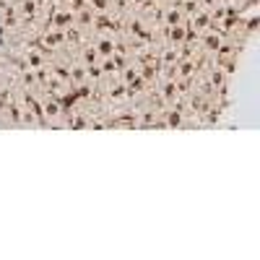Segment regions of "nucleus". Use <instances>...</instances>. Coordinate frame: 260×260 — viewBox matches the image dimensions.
<instances>
[{
	"label": "nucleus",
	"mask_w": 260,
	"mask_h": 260,
	"mask_svg": "<svg viewBox=\"0 0 260 260\" xmlns=\"http://www.w3.org/2000/svg\"><path fill=\"white\" fill-rule=\"evenodd\" d=\"M65 29H50V31H45L42 34V47H47V50H57V47H62L65 45Z\"/></svg>",
	"instance_id": "f257e3e1"
},
{
	"label": "nucleus",
	"mask_w": 260,
	"mask_h": 260,
	"mask_svg": "<svg viewBox=\"0 0 260 260\" xmlns=\"http://www.w3.org/2000/svg\"><path fill=\"white\" fill-rule=\"evenodd\" d=\"M73 13L71 11H57V13H52V26L55 29H68V26H73Z\"/></svg>",
	"instance_id": "f03ea898"
},
{
	"label": "nucleus",
	"mask_w": 260,
	"mask_h": 260,
	"mask_svg": "<svg viewBox=\"0 0 260 260\" xmlns=\"http://www.w3.org/2000/svg\"><path fill=\"white\" fill-rule=\"evenodd\" d=\"M60 102L57 99H45V102H42V115H45L47 120H57L60 117Z\"/></svg>",
	"instance_id": "7ed1b4c3"
},
{
	"label": "nucleus",
	"mask_w": 260,
	"mask_h": 260,
	"mask_svg": "<svg viewBox=\"0 0 260 260\" xmlns=\"http://www.w3.org/2000/svg\"><path fill=\"white\" fill-rule=\"evenodd\" d=\"M208 24H211V16H208V11L198 8V11H195V16H192V26L203 34V31H208Z\"/></svg>",
	"instance_id": "20e7f679"
},
{
	"label": "nucleus",
	"mask_w": 260,
	"mask_h": 260,
	"mask_svg": "<svg viewBox=\"0 0 260 260\" xmlns=\"http://www.w3.org/2000/svg\"><path fill=\"white\" fill-rule=\"evenodd\" d=\"M26 65L31 71H42V68H45V55H42L39 50H29L26 52Z\"/></svg>",
	"instance_id": "39448f33"
},
{
	"label": "nucleus",
	"mask_w": 260,
	"mask_h": 260,
	"mask_svg": "<svg viewBox=\"0 0 260 260\" xmlns=\"http://www.w3.org/2000/svg\"><path fill=\"white\" fill-rule=\"evenodd\" d=\"M164 24H167V26L182 24V8H180V6H175V8H167V11H164Z\"/></svg>",
	"instance_id": "423d86ee"
},
{
	"label": "nucleus",
	"mask_w": 260,
	"mask_h": 260,
	"mask_svg": "<svg viewBox=\"0 0 260 260\" xmlns=\"http://www.w3.org/2000/svg\"><path fill=\"white\" fill-rule=\"evenodd\" d=\"M94 50H96V55H102V57H110V55L115 52V42H112V39H99Z\"/></svg>",
	"instance_id": "0eeeda50"
},
{
	"label": "nucleus",
	"mask_w": 260,
	"mask_h": 260,
	"mask_svg": "<svg viewBox=\"0 0 260 260\" xmlns=\"http://www.w3.org/2000/svg\"><path fill=\"white\" fill-rule=\"evenodd\" d=\"M164 99H167V102H177V99H180V89H177L175 81H167V83H164Z\"/></svg>",
	"instance_id": "6e6552de"
},
{
	"label": "nucleus",
	"mask_w": 260,
	"mask_h": 260,
	"mask_svg": "<svg viewBox=\"0 0 260 260\" xmlns=\"http://www.w3.org/2000/svg\"><path fill=\"white\" fill-rule=\"evenodd\" d=\"M37 8H39L37 0H24V3H21L16 11H18L21 16H26V18H29V16H34V13H37Z\"/></svg>",
	"instance_id": "1a4fd4ad"
},
{
	"label": "nucleus",
	"mask_w": 260,
	"mask_h": 260,
	"mask_svg": "<svg viewBox=\"0 0 260 260\" xmlns=\"http://www.w3.org/2000/svg\"><path fill=\"white\" fill-rule=\"evenodd\" d=\"M185 37H187V29H185L182 24L169 26V39H172V42H185Z\"/></svg>",
	"instance_id": "9d476101"
},
{
	"label": "nucleus",
	"mask_w": 260,
	"mask_h": 260,
	"mask_svg": "<svg viewBox=\"0 0 260 260\" xmlns=\"http://www.w3.org/2000/svg\"><path fill=\"white\" fill-rule=\"evenodd\" d=\"M161 62L167 65V68H169V65H177V62H180V52H175V50H164Z\"/></svg>",
	"instance_id": "9b49d317"
},
{
	"label": "nucleus",
	"mask_w": 260,
	"mask_h": 260,
	"mask_svg": "<svg viewBox=\"0 0 260 260\" xmlns=\"http://www.w3.org/2000/svg\"><path fill=\"white\" fill-rule=\"evenodd\" d=\"M138 78H141L138 65H130V68H125V76H122V81H125V83H133V81H138Z\"/></svg>",
	"instance_id": "f8f14e48"
},
{
	"label": "nucleus",
	"mask_w": 260,
	"mask_h": 260,
	"mask_svg": "<svg viewBox=\"0 0 260 260\" xmlns=\"http://www.w3.org/2000/svg\"><path fill=\"white\" fill-rule=\"evenodd\" d=\"M86 78V68H83V65H76V68H71V81L73 83H81Z\"/></svg>",
	"instance_id": "ddd939ff"
},
{
	"label": "nucleus",
	"mask_w": 260,
	"mask_h": 260,
	"mask_svg": "<svg viewBox=\"0 0 260 260\" xmlns=\"http://www.w3.org/2000/svg\"><path fill=\"white\" fill-rule=\"evenodd\" d=\"M203 34H206V45H208V50H219V47H221V37L208 34V31H203Z\"/></svg>",
	"instance_id": "4468645a"
},
{
	"label": "nucleus",
	"mask_w": 260,
	"mask_h": 260,
	"mask_svg": "<svg viewBox=\"0 0 260 260\" xmlns=\"http://www.w3.org/2000/svg\"><path fill=\"white\" fill-rule=\"evenodd\" d=\"M192 71H195V65H192L190 60H185V62H180V68H177V73H180L182 78H190V76H192Z\"/></svg>",
	"instance_id": "2eb2a0df"
},
{
	"label": "nucleus",
	"mask_w": 260,
	"mask_h": 260,
	"mask_svg": "<svg viewBox=\"0 0 260 260\" xmlns=\"http://www.w3.org/2000/svg\"><path fill=\"white\" fill-rule=\"evenodd\" d=\"M16 16H18V11H16V8H6V13H3V24H13Z\"/></svg>",
	"instance_id": "dca6fc26"
},
{
	"label": "nucleus",
	"mask_w": 260,
	"mask_h": 260,
	"mask_svg": "<svg viewBox=\"0 0 260 260\" xmlns=\"http://www.w3.org/2000/svg\"><path fill=\"white\" fill-rule=\"evenodd\" d=\"M89 6H94V11H104L107 8V0H89Z\"/></svg>",
	"instance_id": "f3484780"
},
{
	"label": "nucleus",
	"mask_w": 260,
	"mask_h": 260,
	"mask_svg": "<svg viewBox=\"0 0 260 260\" xmlns=\"http://www.w3.org/2000/svg\"><path fill=\"white\" fill-rule=\"evenodd\" d=\"M221 81H224V76H221V71H213V73H211V83H213V86H219Z\"/></svg>",
	"instance_id": "a211bd4d"
},
{
	"label": "nucleus",
	"mask_w": 260,
	"mask_h": 260,
	"mask_svg": "<svg viewBox=\"0 0 260 260\" xmlns=\"http://www.w3.org/2000/svg\"><path fill=\"white\" fill-rule=\"evenodd\" d=\"M24 83H26V86H34V83H37V71L26 73V76H24Z\"/></svg>",
	"instance_id": "6ab92c4d"
},
{
	"label": "nucleus",
	"mask_w": 260,
	"mask_h": 260,
	"mask_svg": "<svg viewBox=\"0 0 260 260\" xmlns=\"http://www.w3.org/2000/svg\"><path fill=\"white\" fill-rule=\"evenodd\" d=\"M167 122H169V125H172V127H175V125H180V122H182V117H180V115H177V112H172V115H169V120H167Z\"/></svg>",
	"instance_id": "aec40b11"
},
{
	"label": "nucleus",
	"mask_w": 260,
	"mask_h": 260,
	"mask_svg": "<svg viewBox=\"0 0 260 260\" xmlns=\"http://www.w3.org/2000/svg\"><path fill=\"white\" fill-rule=\"evenodd\" d=\"M133 3H136V6H143V3H146V0H133Z\"/></svg>",
	"instance_id": "412c9836"
},
{
	"label": "nucleus",
	"mask_w": 260,
	"mask_h": 260,
	"mask_svg": "<svg viewBox=\"0 0 260 260\" xmlns=\"http://www.w3.org/2000/svg\"><path fill=\"white\" fill-rule=\"evenodd\" d=\"M226 3H237V0H226Z\"/></svg>",
	"instance_id": "4be33fe9"
},
{
	"label": "nucleus",
	"mask_w": 260,
	"mask_h": 260,
	"mask_svg": "<svg viewBox=\"0 0 260 260\" xmlns=\"http://www.w3.org/2000/svg\"><path fill=\"white\" fill-rule=\"evenodd\" d=\"M68 3H73V0H68Z\"/></svg>",
	"instance_id": "5701e85b"
}]
</instances>
